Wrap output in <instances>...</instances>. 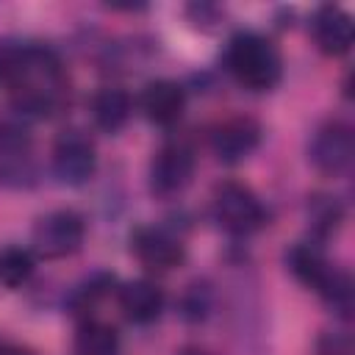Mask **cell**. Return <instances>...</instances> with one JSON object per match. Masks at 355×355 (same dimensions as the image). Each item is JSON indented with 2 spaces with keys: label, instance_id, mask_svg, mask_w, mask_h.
I'll list each match as a JSON object with an SVG mask.
<instances>
[{
  "label": "cell",
  "instance_id": "6da1fadb",
  "mask_svg": "<svg viewBox=\"0 0 355 355\" xmlns=\"http://www.w3.org/2000/svg\"><path fill=\"white\" fill-rule=\"evenodd\" d=\"M0 83L25 119H47L69 100V80L61 58L44 44L0 42Z\"/></svg>",
  "mask_w": 355,
  "mask_h": 355
},
{
  "label": "cell",
  "instance_id": "7a4b0ae2",
  "mask_svg": "<svg viewBox=\"0 0 355 355\" xmlns=\"http://www.w3.org/2000/svg\"><path fill=\"white\" fill-rule=\"evenodd\" d=\"M225 67L250 92H269L277 86L283 75V58L277 47L252 31H241L227 42L225 50Z\"/></svg>",
  "mask_w": 355,
  "mask_h": 355
},
{
  "label": "cell",
  "instance_id": "3957f363",
  "mask_svg": "<svg viewBox=\"0 0 355 355\" xmlns=\"http://www.w3.org/2000/svg\"><path fill=\"white\" fill-rule=\"evenodd\" d=\"M211 214H214V222L230 236H250L261 230L269 219L261 197L239 180H225L214 189Z\"/></svg>",
  "mask_w": 355,
  "mask_h": 355
},
{
  "label": "cell",
  "instance_id": "277c9868",
  "mask_svg": "<svg viewBox=\"0 0 355 355\" xmlns=\"http://www.w3.org/2000/svg\"><path fill=\"white\" fill-rule=\"evenodd\" d=\"M83 239H86V222L72 208H55L39 216L31 233L33 252L50 261L78 252L83 247Z\"/></svg>",
  "mask_w": 355,
  "mask_h": 355
},
{
  "label": "cell",
  "instance_id": "5b68a950",
  "mask_svg": "<svg viewBox=\"0 0 355 355\" xmlns=\"http://www.w3.org/2000/svg\"><path fill=\"white\" fill-rule=\"evenodd\" d=\"M50 169L64 186H83L97 172V150L83 130H64L50 153Z\"/></svg>",
  "mask_w": 355,
  "mask_h": 355
},
{
  "label": "cell",
  "instance_id": "8992f818",
  "mask_svg": "<svg viewBox=\"0 0 355 355\" xmlns=\"http://www.w3.org/2000/svg\"><path fill=\"white\" fill-rule=\"evenodd\" d=\"M194 150L186 141H166L158 147V153L150 161L147 169V183L155 197H175L180 194L191 178H194Z\"/></svg>",
  "mask_w": 355,
  "mask_h": 355
},
{
  "label": "cell",
  "instance_id": "52a82bcc",
  "mask_svg": "<svg viewBox=\"0 0 355 355\" xmlns=\"http://www.w3.org/2000/svg\"><path fill=\"white\" fill-rule=\"evenodd\" d=\"M355 155V139L352 128L341 119H330L319 125L308 141V161L322 175H344Z\"/></svg>",
  "mask_w": 355,
  "mask_h": 355
},
{
  "label": "cell",
  "instance_id": "ba28073f",
  "mask_svg": "<svg viewBox=\"0 0 355 355\" xmlns=\"http://www.w3.org/2000/svg\"><path fill=\"white\" fill-rule=\"evenodd\" d=\"M0 183L11 189H28L36 183L33 141L17 122H0Z\"/></svg>",
  "mask_w": 355,
  "mask_h": 355
},
{
  "label": "cell",
  "instance_id": "9c48e42d",
  "mask_svg": "<svg viewBox=\"0 0 355 355\" xmlns=\"http://www.w3.org/2000/svg\"><path fill=\"white\" fill-rule=\"evenodd\" d=\"M130 250L136 261L150 272H166L183 261V244L175 233L155 225H141L130 236Z\"/></svg>",
  "mask_w": 355,
  "mask_h": 355
},
{
  "label": "cell",
  "instance_id": "30bf717a",
  "mask_svg": "<svg viewBox=\"0 0 355 355\" xmlns=\"http://www.w3.org/2000/svg\"><path fill=\"white\" fill-rule=\"evenodd\" d=\"M261 144V125L252 116H230L211 130V150L222 164H239Z\"/></svg>",
  "mask_w": 355,
  "mask_h": 355
},
{
  "label": "cell",
  "instance_id": "8fae6325",
  "mask_svg": "<svg viewBox=\"0 0 355 355\" xmlns=\"http://www.w3.org/2000/svg\"><path fill=\"white\" fill-rule=\"evenodd\" d=\"M311 36L324 55H344L352 47V17L338 6H319L311 17Z\"/></svg>",
  "mask_w": 355,
  "mask_h": 355
},
{
  "label": "cell",
  "instance_id": "7c38bea8",
  "mask_svg": "<svg viewBox=\"0 0 355 355\" xmlns=\"http://www.w3.org/2000/svg\"><path fill=\"white\" fill-rule=\"evenodd\" d=\"M139 105H141V114L153 125L169 128L186 111V92H183L180 83H175L169 78H158V80H150L144 86V92L139 97Z\"/></svg>",
  "mask_w": 355,
  "mask_h": 355
},
{
  "label": "cell",
  "instance_id": "4fadbf2b",
  "mask_svg": "<svg viewBox=\"0 0 355 355\" xmlns=\"http://www.w3.org/2000/svg\"><path fill=\"white\" fill-rule=\"evenodd\" d=\"M116 302L133 324H150L164 311V288L155 280L136 277V280H128L119 286Z\"/></svg>",
  "mask_w": 355,
  "mask_h": 355
},
{
  "label": "cell",
  "instance_id": "5bb4252c",
  "mask_svg": "<svg viewBox=\"0 0 355 355\" xmlns=\"http://www.w3.org/2000/svg\"><path fill=\"white\" fill-rule=\"evenodd\" d=\"M286 269L308 288H313L316 294L327 286V280L333 277L336 266L324 258V252L313 244V241H300V244H291L286 250Z\"/></svg>",
  "mask_w": 355,
  "mask_h": 355
},
{
  "label": "cell",
  "instance_id": "9a60e30c",
  "mask_svg": "<svg viewBox=\"0 0 355 355\" xmlns=\"http://www.w3.org/2000/svg\"><path fill=\"white\" fill-rule=\"evenodd\" d=\"M133 111V100L119 86H103L92 97V119L103 133H119Z\"/></svg>",
  "mask_w": 355,
  "mask_h": 355
},
{
  "label": "cell",
  "instance_id": "2e32d148",
  "mask_svg": "<svg viewBox=\"0 0 355 355\" xmlns=\"http://www.w3.org/2000/svg\"><path fill=\"white\" fill-rule=\"evenodd\" d=\"M119 333L100 319H83L75 333V355H119Z\"/></svg>",
  "mask_w": 355,
  "mask_h": 355
},
{
  "label": "cell",
  "instance_id": "e0dca14e",
  "mask_svg": "<svg viewBox=\"0 0 355 355\" xmlns=\"http://www.w3.org/2000/svg\"><path fill=\"white\" fill-rule=\"evenodd\" d=\"M305 216H308L311 236L316 241H322L338 230V225L344 219V208H341L338 197H333V194H311L308 205H305Z\"/></svg>",
  "mask_w": 355,
  "mask_h": 355
},
{
  "label": "cell",
  "instance_id": "ac0fdd59",
  "mask_svg": "<svg viewBox=\"0 0 355 355\" xmlns=\"http://www.w3.org/2000/svg\"><path fill=\"white\" fill-rule=\"evenodd\" d=\"M33 252L19 244H6L0 247V286L3 288H19L31 280L33 275Z\"/></svg>",
  "mask_w": 355,
  "mask_h": 355
},
{
  "label": "cell",
  "instance_id": "d6986e66",
  "mask_svg": "<svg viewBox=\"0 0 355 355\" xmlns=\"http://www.w3.org/2000/svg\"><path fill=\"white\" fill-rule=\"evenodd\" d=\"M178 308H180V316L189 324L205 322L211 316V311H214V288H211V283L208 280H191L183 288Z\"/></svg>",
  "mask_w": 355,
  "mask_h": 355
},
{
  "label": "cell",
  "instance_id": "ffe728a7",
  "mask_svg": "<svg viewBox=\"0 0 355 355\" xmlns=\"http://www.w3.org/2000/svg\"><path fill=\"white\" fill-rule=\"evenodd\" d=\"M111 283H114V277L105 275V272H97V275H92L89 280H83V283L69 294V308H72V313L86 316V313L105 297V291L111 288Z\"/></svg>",
  "mask_w": 355,
  "mask_h": 355
},
{
  "label": "cell",
  "instance_id": "44dd1931",
  "mask_svg": "<svg viewBox=\"0 0 355 355\" xmlns=\"http://www.w3.org/2000/svg\"><path fill=\"white\" fill-rule=\"evenodd\" d=\"M319 297L324 300V305L338 313V316H349L352 305H355V294H352V280L347 272H333V277L327 280V286L319 291Z\"/></svg>",
  "mask_w": 355,
  "mask_h": 355
},
{
  "label": "cell",
  "instance_id": "7402d4cb",
  "mask_svg": "<svg viewBox=\"0 0 355 355\" xmlns=\"http://www.w3.org/2000/svg\"><path fill=\"white\" fill-rule=\"evenodd\" d=\"M0 355H33L31 349L19 347V344H11V341H0Z\"/></svg>",
  "mask_w": 355,
  "mask_h": 355
},
{
  "label": "cell",
  "instance_id": "603a6c76",
  "mask_svg": "<svg viewBox=\"0 0 355 355\" xmlns=\"http://www.w3.org/2000/svg\"><path fill=\"white\" fill-rule=\"evenodd\" d=\"M180 355H208L205 349H197V347H189V349H183Z\"/></svg>",
  "mask_w": 355,
  "mask_h": 355
}]
</instances>
